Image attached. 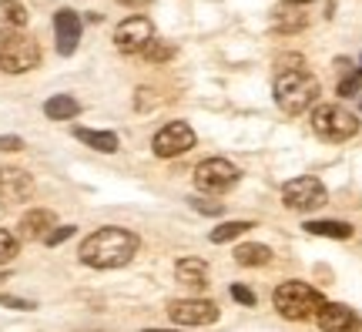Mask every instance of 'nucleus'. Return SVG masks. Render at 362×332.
Listing matches in <instances>:
<instances>
[{
    "instance_id": "obj_1",
    "label": "nucleus",
    "mask_w": 362,
    "mask_h": 332,
    "mask_svg": "<svg viewBox=\"0 0 362 332\" xmlns=\"http://www.w3.org/2000/svg\"><path fill=\"white\" fill-rule=\"evenodd\" d=\"M138 235L128 229H117V225H107V229L90 231L88 239L81 242V262L90 268H121L128 265L134 252H138Z\"/></svg>"
},
{
    "instance_id": "obj_2",
    "label": "nucleus",
    "mask_w": 362,
    "mask_h": 332,
    "mask_svg": "<svg viewBox=\"0 0 362 332\" xmlns=\"http://www.w3.org/2000/svg\"><path fill=\"white\" fill-rule=\"evenodd\" d=\"M275 104L282 108L285 115H305L312 104H315V98H319V81L309 74V71H302V67H296V71H282V74L275 77Z\"/></svg>"
},
{
    "instance_id": "obj_3",
    "label": "nucleus",
    "mask_w": 362,
    "mask_h": 332,
    "mask_svg": "<svg viewBox=\"0 0 362 332\" xmlns=\"http://www.w3.org/2000/svg\"><path fill=\"white\" fill-rule=\"evenodd\" d=\"M272 302L279 309V316L292 322H305L312 316H319V309L325 306V299L319 289H312L309 282H282L275 295H272Z\"/></svg>"
},
{
    "instance_id": "obj_4",
    "label": "nucleus",
    "mask_w": 362,
    "mask_h": 332,
    "mask_svg": "<svg viewBox=\"0 0 362 332\" xmlns=\"http://www.w3.org/2000/svg\"><path fill=\"white\" fill-rule=\"evenodd\" d=\"M312 131L322 141H349L359 131V118L346 111L342 104H319L312 111Z\"/></svg>"
},
{
    "instance_id": "obj_5",
    "label": "nucleus",
    "mask_w": 362,
    "mask_h": 332,
    "mask_svg": "<svg viewBox=\"0 0 362 332\" xmlns=\"http://www.w3.org/2000/svg\"><path fill=\"white\" fill-rule=\"evenodd\" d=\"M40 64V44L30 34H11L0 40V71L4 74H27Z\"/></svg>"
},
{
    "instance_id": "obj_6",
    "label": "nucleus",
    "mask_w": 362,
    "mask_h": 332,
    "mask_svg": "<svg viewBox=\"0 0 362 332\" xmlns=\"http://www.w3.org/2000/svg\"><path fill=\"white\" fill-rule=\"evenodd\" d=\"M282 205L292 208V212H315L325 205V185L312 175H302V178H292L282 188Z\"/></svg>"
},
{
    "instance_id": "obj_7",
    "label": "nucleus",
    "mask_w": 362,
    "mask_h": 332,
    "mask_svg": "<svg viewBox=\"0 0 362 332\" xmlns=\"http://www.w3.org/2000/svg\"><path fill=\"white\" fill-rule=\"evenodd\" d=\"M194 185L205 195H221L238 185V168L232 161H225V158H208V161L194 168Z\"/></svg>"
},
{
    "instance_id": "obj_8",
    "label": "nucleus",
    "mask_w": 362,
    "mask_h": 332,
    "mask_svg": "<svg viewBox=\"0 0 362 332\" xmlns=\"http://www.w3.org/2000/svg\"><path fill=\"white\" fill-rule=\"evenodd\" d=\"M151 40H155V27L141 13H134V17H128V21H121L115 27V47L121 54H141Z\"/></svg>"
},
{
    "instance_id": "obj_9",
    "label": "nucleus",
    "mask_w": 362,
    "mask_h": 332,
    "mask_svg": "<svg viewBox=\"0 0 362 332\" xmlns=\"http://www.w3.org/2000/svg\"><path fill=\"white\" fill-rule=\"evenodd\" d=\"M151 148H155L158 158H178V154L192 151V148H194L192 125H185V121H171V125H165V128L155 134Z\"/></svg>"
},
{
    "instance_id": "obj_10",
    "label": "nucleus",
    "mask_w": 362,
    "mask_h": 332,
    "mask_svg": "<svg viewBox=\"0 0 362 332\" xmlns=\"http://www.w3.org/2000/svg\"><path fill=\"white\" fill-rule=\"evenodd\" d=\"M175 326H211L218 319V306L211 299H178L168 306Z\"/></svg>"
},
{
    "instance_id": "obj_11",
    "label": "nucleus",
    "mask_w": 362,
    "mask_h": 332,
    "mask_svg": "<svg viewBox=\"0 0 362 332\" xmlns=\"http://www.w3.org/2000/svg\"><path fill=\"white\" fill-rule=\"evenodd\" d=\"M81 30H84V21H81L78 11L61 7V11L54 13V40H57V54L61 57H71V54L78 51Z\"/></svg>"
},
{
    "instance_id": "obj_12",
    "label": "nucleus",
    "mask_w": 362,
    "mask_h": 332,
    "mask_svg": "<svg viewBox=\"0 0 362 332\" xmlns=\"http://www.w3.org/2000/svg\"><path fill=\"white\" fill-rule=\"evenodd\" d=\"M34 195V178L21 168H0V205L11 208Z\"/></svg>"
},
{
    "instance_id": "obj_13",
    "label": "nucleus",
    "mask_w": 362,
    "mask_h": 332,
    "mask_svg": "<svg viewBox=\"0 0 362 332\" xmlns=\"http://www.w3.org/2000/svg\"><path fill=\"white\" fill-rule=\"evenodd\" d=\"M315 322H319L322 332H359L362 329V319L356 316V309L342 306V302H325L319 309Z\"/></svg>"
},
{
    "instance_id": "obj_14",
    "label": "nucleus",
    "mask_w": 362,
    "mask_h": 332,
    "mask_svg": "<svg viewBox=\"0 0 362 332\" xmlns=\"http://www.w3.org/2000/svg\"><path fill=\"white\" fill-rule=\"evenodd\" d=\"M57 225V215H54L51 208H30L24 218H21V225H17V239H27V242H44L47 239V231Z\"/></svg>"
},
{
    "instance_id": "obj_15",
    "label": "nucleus",
    "mask_w": 362,
    "mask_h": 332,
    "mask_svg": "<svg viewBox=\"0 0 362 332\" xmlns=\"http://www.w3.org/2000/svg\"><path fill=\"white\" fill-rule=\"evenodd\" d=\"M27 27V7L21 0H0V40Z\"/></svg>"
},
{
    "instance_id": "obj_16",
    "label": "nucleus",
    "mask_w": 362,
    "mask_h": 332,
    "mask_svg": "<svg viewBox=\"0 0 362 332\" xmlns=\"http://www.w3.org/2000/svg\"><path fill=\"white\" fill-rule=\"evenodd\" d=\"M175 275H178L181 285H188V289H194V292H202V289H208V265L202 262V258H181L178 265H175Z\"/></svg>"
},
{
    "instance_id": "obj_17",
    "label": "nucleus",
    "mask_w": 362,
    "mask_h": 332,
    "mask_svg": "<svg viewBox=\"0 0 362 332\" xmlns=\"http://www.w3.org/2000/svg\"><path fill=\"white\" fill-rule=\"evenodd\" d=\"M44 115L51 118V121H71V118L81 115V104L71 94H54V98L44 101Z\"/></svg>"
},
{
    "instance_id": "obj_18",
    "label": "nucleus",
    "mask_w": 362,
    "mask_h": 332,
    "mask_svg": "<svg viewBox=\"0 0 362 332\" xmlns=\"http://www.w3.org/2000/svg\"><path fill=\"white\" fill-rule=\"evenodd\" d=\"M74 138L84 141L88 148H94V151H104V154H115L117 151V134L115 131H90V128H78L74 131Z\"/></svg>"
},
{
    "instance_id": "obj_19",
    "label": "nucleus",
    "mask_w": 362,
    "mask_h": 332,
    "mask_svg": "<svg viewBox=\"0 0 362 332\" xmlns=\"http://www.w3.org/2000/svg\"><path fill=\"white\" fill-rule=\"evenodd\" d=\"M235 262H238V265H245V268L269 265V262H272V248H269V245H259V242L238 245V248H235Z\"/></svg>"
},
{
    "instance_id": "obj_20",
    "label": "nucleus",
    "mask_w": 362,
    "mask_h": 332,
    "mask_svg": "<svg viewBox=\"0 0 362 332\" xmlns=\"http://www.w3.org/2000/svg\"><path fill=\"white\" fill-rule=\"evenodd\" d=\"M336 67L342 71V81H339V98H356L362 91V71L349 64V61H336Z\"/></svg>"
},
{
    "instance_id": "obj_21",
    "label": "nucleus",
    "mask_w": 362,
    "mask_h": 332,
    "mask_svg": "<svg viewBox=\"0 0 362 332\" xmlns=\"http://www.w3.org/2000/svg\"><path fill=\"white\" fill-rule=\"evenodd\" d=\"M272 27H275V30H285V34H296V30L305 27V13L298 11V7H288V4H285L282 11L272 17Z\"/></svg>"
},
{
    "instance_id": "obj_22",
    "label": "nucleus",
    "mask_w": 362,
    "mask_h": 332,
    "mask_svg": "<svg viewBox=\"0 0 362 332\" xmlns=\"http://www.w3.org/2000/svg\"><path fill=\"white\" fill-rule=\"evenodd\" d=\"M305 231L322 239H352V225L346 222H305Z\"/></svg>"
},
{
    "instance_id": "obj_23",
    "label": "nucleus",
    "mask_w": 362,
    "mask_h": 332,
    "mask_svg": "<svg viewBox=\"0 0 362 332\" xmlns=\"http://www.w3.org/2000/svg\"><path fill=\"white\" fill-rule=\"evenodd\" d=\"M248 229H252V222H221L218 229H211V242L225 245V242H232V239H238V235H245Z\"/></svg>"
},
{
    "instance_id": "obj_24",
    "label": "nucleus",
    "mask_w": 362,
    "mask_h": 332,
    "mask_svg": "<svg viewBox=\"0 0 362 332\" xmlns=\"http://www.w3.org/2000/svg\"><path fill=\"white\" fill-rule=\"evenodd\" d=\"M171 54H175V47H171L168 40H151V44H148V47H144L141 51V57L144 61H151V64H161V61H168Z\"/></svg>"
},
{
    "instance_id": "obj_25",
    "label": "nucleus",
    "mask_w": 362,
    "mask_h": 332,
    "mask_svg": "<svg viewBox=\"0 0 362 332\" xmlns=\"http://www.w3.org/2000/svg\"><path fill=\"white\" fill-rule=\"evenodd\" d=\"M17 248H21V239H17L13 231L0 229V265H7V262L17 256Z\"/></svg>"
},
{
    "instance_id": "obj_26",
    "label": "nucleus",
    "mask_w": 362,
    "mask_h": 332,
    "mask_svg": "<svg viewBox=\"0 0 362 332\" xmlns=\"http://www.w3.org/2000/svg\"><path fill=\"white\" fill-rule=\"evenodd\" d=\"M74 231H78V229H74V225H54V229L47 231V239H44V245H51V248H54V245L67 242V239H71Z\"/></svg>"
},
{
    "instance_id": "obj_27",
    "label": "nucleus",
    "mask_w": 362,
    "mask_h": 332,
    "mask_svg": "<svg viewBox=\"0 0 362 332\" xmlns=\"http://www.w3.org/2000/svg\"><path fill=\"white\" fill-rule=\"evenodd\" d=\"M232 299L235 302H242V306H255V292L245 289V285H238V282L232 285Z\"/></svg>"
},
{
    "instance_id": "obj_28",
    "label": "nucleus",
    "mask_w": 362,
    "mask_h": 332,
    "mask_svg": "<svg viewBox=\"0 0 362 332\" xmlns=\"http://www.w3.org/2000/svg\"><path fill=\"white\" fill-rule=\"evenodd\" d=\"M0 306L21 309V312H30V309H34V302H30V299H17V295H0Z\"/></svg>"
},
{
    "instance_id": "obj_29",
    "label": "nucleus",
    "mask_w": 362,
    "mask_h": 332,
    "mask_svg": "<svg viewBox=\"0 0 362 332\" xmlns=\"http://www.w3.org/2000/svg\"><path fill=\"white\" fill-rule=\"evenodd\" d=\"M194 212H205V215H221V205L218 202H205V198H188Z\"/></svg>"
},
{
    "instance_id": "obj_30",
    "label": "nucleus",
    "mask_w": 362,
    "mask_h": 332,
    "mask_svg": "<svg viewBox=\"0 0 362 332\" xmlns=\"http://www.w3.org/2000/svg\"><path fill=\"white\" fill-rule=\"evenodd\" d=\"M24 148V141L13 138V134H0V151H21Z\"/></svg>"
},
{
    "instance_id": "obj_31",
    "label": "nucleus",
    "mask_w": 362,
    "mask_h": 332,
    "mask_svg": "<svg viewBox=\"0 0 362 332\" xmlns=\"http://www.w3.org/2000/svg\"><path fill=\"white\" fill-rule=\"evenodd\" d=\"M117 4H121V7H144L148 0H117Z\"/></svg>"
},
{
    "instance_id": "obj_32",
    "label": "nucleus",
    "mask_w": 362,
    "mask_h": 332,
    "mask_svg": "<svg viewBox=\"0 0 362 332\" xmlns=\"http://www.w3.org/2000/svg\"><path fill=\"white\" fill-rule=\"evenodd\" d=\"M282 4H288V7H305V4H312V0H282Z\"/></svg>"
},
{
    "instance_id": "obj_33",
    "label": "nucleus",
    "mask_w": 362,
    "mask_h": 332,
    "mask_svg": "<svg viewBox=\"0 0 362 332\" xmlns=\"http://www.w3.org/2000/svg\"><path fill=\"white\" fill-rule=\"evenodd\" d=\"M144 332H175V329H144Z\"/></svg>"
},
{
    "instance_id": "obj_34",
    "label": "nucleus",
    "mask_w": 362,
    "mask_h": 332,
    "mask_svg": "<svg viewBox=\"0 0 362 332\" xmlns=\"http://www.w3.org/2000/svg\"><path fill=\"white\" fill-rule=\"evenodd\" d=\"M0 282H7V272H0Z\"/></svg>"
}]
</instances>
